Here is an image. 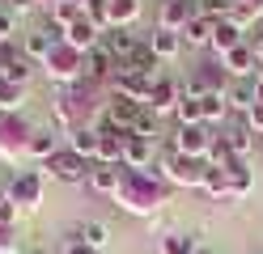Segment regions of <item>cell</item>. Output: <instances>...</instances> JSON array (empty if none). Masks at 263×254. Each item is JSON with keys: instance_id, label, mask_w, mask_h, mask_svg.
Listing matches in <instances>:
<instances>
[{"instance_id": "28", "label": "cell", "mask_w": 263, "mask_h": 254, "mask_svg": "<svg viewBox=\"0 0 263 254\" xmlns=\"http://www.w3.org/2000/svg\"><path fill=\"white\" fill-rule=\"evenodd\" d=\"M225 178H229V195H246V191H251V165H246V161H229L225 165Z\"/></svg>"}, {"instance_id": "17", "label": "cell", "mask_w": 263, "mask_h": 254, "mask_svg": "<svg viewBox=\"0 0 263 254\" xmlns=\"http://www.w3.org/2000/svg\"><path fill=\"white\" fill-rule=\"evenodd\" d=\"M157 64H161V60L153 55V47L140 38L136 47H132V55L119 64V72H144V76H157Z\"/></svg>"}, {"instance_id": "14", "label": "cell", "mask_w": 263, "mask_h": 254, "mask_svg": "<svg viewBox=\"0 0 263 254\" xmlns=\"http://www.w3.org/2000/svg\"><path fill=\"white\" fill-rule=\"evenodd\" d=\"M85 182L93 186L98 195H115V191H119V182H123V165H102V161H93Z\"/></svg>"}, {"instance_id": "16", "label": "cell", "mask_w": 263, "mask_h": 254, "mask_svg": "<svg viewBox=\"0 0 263 254\" xmlns=\"http://www.w3.org/2000/svg\"><path fill=\"white\" fill-rule=\"evenodd\" d=\"M178 81H170V76H157L153 81V93H149V110L153 114H166V110H174L178 106Z\"/></svg>"}, {"instance_id": "46", "label": "cell", "mask_w": 263, "mask_h": 254, "mask_svg": "<svg viewBox=\"0 0 263 254\" xmlns=\"http://www.w3.org/2000/svg\"><path fill=\"white\" fill-rule=\"evenodd\" d=\"M238 5H242V9H251L255 17H263V0H238Z\"/></svg>"}, {"instance_id": "40", "label": "cell", "mask_w": 263, "mask_h": 254, "mask_svg": "<svg viewBox=\"0 0 263 254\" xmlns=\"http://www.w3.org/2000/svg\"><path fill=\"white\" fill-rule=\"evenodd\" d=\"M225 22H229V26H238V30L246 34V26H251V22H255V13H251V9H242V5H238V0H234V9H229V13H225Z\"/></svg>"}, {"instance_id": "5", "label": "cell", "mask_w": 263, "mask_h": 254, "mask_svg": "<svg viewBox=\"0 0 263 254\" xmlns=\"http://www.w3.org/2000/svg\"><path fill=\"white\" fill-rule=\"evenodd\" d=\"M115 72H119V60H115L102 43H98L93 51H85V68H81V81L98 85V81H106V76H115Z\"/></svg>"}, {"instance_id": "19", "label": "cell", "mask_w": 263, "mask_h": 254, "mask_svg": "<svg viewBox=\"0 0 263 254\" xmlns=\"http://www.w3.org/2000/svg\"><path fill=\"white\" fill-rule=\"evenodd\" d=\"M136 43H140V38H136V34H132L127 26H110V30L102 34V47H106V51H110V55L119 60V64L132 55V47H136Z\"/></svg>"}, {"instance_id": "43", "label": "cell", "mask_w": 263, "mask_h": 254, "mask_svg": "<svg viewBox=\"0 0 263 254\" xmlns=\"http://www.w3.org/2000/svg\"><path fill=\"white\" fill-rule=\"evenodd\" d=\"M0 254H17V242H13V229L0 220Z\"/></svg>"}, {"instance_id": "1", "label": "cell", "mask_w": 263, "mask_h": 254, "mask_svg": "<svg viewBox=\"0 0 263 254\" xmlns=\"http://www.w3.org/2000/svg\"><path fill=\"white\" fill-rule=\"evenodd\" d=\"M115 195H119L123 208H132V212H149L153 203L161 199V186L144 174V169H123V182H119Z\"/></svg>"}, {"instance_id": "18", "label": "cell", "mask_w": 263, "mask_h": 254, "mask_svg": "<svg viewBox=\"0 0 263 254\" xmlns=\"http://www.w3.org/2000/svg\"><path fill=\"white\" fill-rule=\"evenodd\" d=\"M212 34H217V22H212V17H200V13H195L191 22L183 26V34H178V38H183L187 47H212Z\"/></svg>"}, {"instance_id": "21", "label": "cell", "mask_w": 263, "mask_h": 254, "mask_svg": "<svg viewBox=\"0 0 263 254\" xmlns=\"http://www.w3.org/2000/svg\"><path fill=\"white\" fill-rule=\"evenodd\" d=\"M81 17H85V5H81V0H60V5H51V30L64 38V30L77 26Z\"/></svg>"}, {"instance_id": "42", "label": "cell", "mask_w": 263, "mask_h": 254, "mask_svg": "<svg viewBox=\"0 0 263 254\" xmlns=\"http://www.w3.org/2000/svg\"><path fill=\"white\" fill-rule=\"evenodd\" d=\"M60 254H93V250H89V246L72 233V237H64V242H60Z\"/></svg>"}, {"instance_id": "34", "label": "cell", "mask_w": 263, "mask_h": 254, "mask_svg": "<svg viewBox=\"0 0 263 254\" xmlns=\"http://www.w3.org/2000/svg\"><path fill=\"white\" fill-rule=\"evenodd\" d=\"M200 17H212V22H225V13L234 9V0H191Z\"/></svg>"}, {"instance_id": "24", "label": "cell", "mask_w": 263, "mask_h": 254, "mask_svg": "<svg viewBox=\"0 0 263 254\" xmlns=\"http://www.w3.org/2000/svg\"><path fill=\"white\" fill-rule=\"evenodd\" d=\"M39 191H43V182H39V174H30V169H22V174L13 178V199L17 203H39Z\"/></svg>"}, {"instance_id": "35", "label": "cell", "mask_w": 263, "mask_h": 254, "mask_svg": "<svg viewBox=\"0 0 263 254\" xmlns=\"http://www.w3.org/2000/svg\"><path fill=\"white\" fill-rule=\"evenodd\" d=\"M85 17L98 30H110V0H85Z\"/></svg>"}, {"instance_id": "45", "label": "cell", "mask_w": 263, "mask_h": 254, "mask_svg": "<svg viewBox=\"0 0 263 254\" xmlns=\"http://www.w3.org/2000/svg\"><path fill=\"white\" fill-rule=\"evenodd\" d=\"M17 254H51V246H43V242H30V246H22Z\"/></svg>"}, {"instance_id": "12", "label": "cell", "mask_w": 263, "mask_h": 254, "mask_svg": "<svg viewBox=\"0 0 263 254\" xmlns=\"http://www.w3.org/2000/svg\"><path fill=\"white\" fill-rule=\"evenodd\" d=\"M64 43H68L72 51H81V55H85V51H93L98 43H102V30H98L89 17H81L77 26H68V30H64Z\"/></svg>"}, {"instance_id": "38", "label": "cell", "mask_w": 263, "mask_h": 254, "mask_svg": "<svg viewBox=\"0 0 263 254\" xmlns=\"http://www.w3.org/2000/svg\"><path fill=\"white\" fill-rule=\"evenodd\" d=\"M132 135H144V140H153V144H157V135H161V131H157V114H153L149 106H144V114H140V123L132 127Z\"/></svg>"}, {"instance_id": "9", "label": "cell", "mask_w": 263, "mask_h": 254, "mask_svg": "<svg viewBox=\"0 0 263 254\" xmlns=\"http://www.w3.org/2000/svg\"><path fill=\"white\" fill-rule=\"evenodd\" d=\"M55 43H60L55 30H26V34H22V55H26L30 64H34V60L47 64V55L55 51Z\"/></svg>"}, {"instance_id": "11", "label": "cell", "mask_w": 263, "mask_h": 254, "mask_svg": "<svg viewBox=\"0 0 263 254\" xmlns=\"http://www.w3.org/2000/svg\"><path fill=\"white\" fill-rule=\"evenodd\" d=\"M208 144H212V135H208V127H204V123H195V127H178L174 148L183 152V157H200V161H204Z\"/></svg>"}, {"instance_id": "48", "label": "cell", "mask_w": 263, "mask_h": 254, "mask_svg": "<svg viewBox=\"0 0 263 254\" xmlns=\"http://www.w3.org/2000/svg\"><path fill=\"white\" fill-rule=\"evenodd\" d=\"M30 5H47V0H30Z\"/></svg>"}, {"instance_id": "22", "label": "cell", "mask_w": 263, "mask_h": 254, "mask_svg": "<svg viewBox=\"0 0 263 254\" xmlns=\"http://www.w3.org/2000/svg\"><path fill=\"white\" fill-rule=\"evenodd\" d=\"M68 148L77 157H85V161H98V127H72Z\"/></svg>"}, {"instance_id": "29", "label": "cell", "mask_w": 263, "mask_h": 254, "mask_svg": "<svg viewBox=\"0 0 263 254\" xmlns=\"http://www.w3.org/2000/svg\"><path fill=\"white\" fill-rule=\"evenodd\" d=\"M246 38H242V30L238 26H229V22H217V34H212V47L221 51V55H229L234 47H242Z\"/></svg>"}, {"instance_id": "2", "label": "cell", "mask_w": 263, "mask_h": 254, "mask_svg": "<svg viewBox=\"0 0 263 254\" xmlns=\"http://www.w3.org/2000/svg\"><path fill=\"white\" fill-rule=\"evenodd\" d=\"M161 169H166L170 182H178V186H204V174H208V165L200 157H183L178 148H166Z\"/></svg>"}, {"instance_id": "7", "label": "cell", "mask_w": 263, "mask_h": 254, "mask_svg": "<svg viewBox=\"0 0 263 254\" xmlns=\"http://www.w3.org/2000/svg\"><path fill=\"white\" fill-rule=\"evenodd\" d=\"M153 81L157 76H144V72H115V93H123L140 106H149V93H153Z\"/></svg>"}, {"instance_id": "15", "label": "cell", "mask_w": 263, "mask_h": 254, "mask_svg": "<svg viewBox=\"0 0 263 254\" xmlns=\"http://www.w3.org/2000/svg\"><path fill=\"white\" fill-rule=\"evenodd\" d=\"M153 152H157L153 140H144V135H132V131H127V140H123V165H127V169H144V165L153 161Z\"/></svg>"}, {"instance_id": "20", "label": "cell", "mask_w": 263, "mask_h": 254, "mask_svg": "<svg viewBox=\"0 0 263 254\" xmlns=\"http://www.w3.org/2000/svg\"><path fill=\"white\" fill-rule=\"evenodd\" d=\"M221 144L229 148V157H234V161H246V152H251V144H255V131L246 127V119H242V123L229 127V135H221Z\"/></svg>"}, {"instance_id": "30", "label": "cell", "mask_w": 263, "mask_h": 254, "mask_svg": "<svg viewBox=\"0 0 263 254\" xmlns=\"http://www.w3.org/2000/svg\"><path fill=\"white\" fill-rule=\"evenodd\" d=\"M161 254H200V242L191 233H166L161 237Z\"/></svg>"}, {"instance_id": "26", "label": "cell", "mask_w": 263, "mask_h": 254, "mask_svg": "<svg viewBox=\"0 0 263 254\" xmlns=\"http://www.w3.org/2000/svg\"><path fill=\"white\" fill-rule=\"evenodd\" d=\"M149 47H153V55H157V60H174L178 51H183V38H178V34H170V30H153Z\"/></svg>"}, {"instance_id": "33", "label": "cell", "mask_w": 263, "mask_h": 254, "mask_svg": "<svg viewBox=\"0 0 263 254\" xmlns=\"http://www.w3.org/2000/svg\"><path fill=\"white\" fill-rule=\"evenodd\" d=\"M200 110H204V123H221V119L229 114L225 93H204V97H200Z\"/></svg>"}, {"instance_id": "25", "label": "cell", "mask_w": 263, "mask_h": 254, "mask_svg": "<svg viewBox=\"0 0 263 254\" xmlns=\"http://www.w3.org/2000/svg\"><path fill=\"white\" fill-rule=\"evenodd\" d=\"M72 233H77V237H81V242H85L93 254H98V250H102V246L110 242V233H106V225H102V220H85V225H77Z\"/></svg>"}, {"instance_id": "27", "label": "cell", "mask_w": 263, "mask_h": 254, "mask_svg": "<svg viewBox=\"0 0 263 254\" xmlns=\"http://www.w3.org/2000/svg\"><path fill=\"white\" fill-rule=\"evenodd\" d=\"M22 102H26V85H13L0 76V114H17Z\"/></svg>"}, {"instance_id": "47", "label": "cell", "mask_w": 263, "mask_h": 254, "mask_svg": "<svg viewBox=\"0 0 263 254\" xmlns=\"http://www.w3.org/2000/svg\"><path fill=\"white\" fill-rule=\"evenodd\" d=\"M251 81H255V97H259V102H263V68H259V72H255V76H251Z\"/></svg>"}, {"instance_id": "23", "label": "cell", "mask_w": 263, "mask_h": 254, "mask_svg": "<svg viewBox=\"0 0 263 254\" xmlns=\"http://www.w3.org/2000/svg\"><path fill=\"white\" fill-rule=\"evenodd\" d=\"M26 152L47 161V157L55 152V127H30V135H26Z\"/></svg>"}, {"instance_id": "39", "label": "cell", "mask_w": 263, "mask_h": 254, "mask_svg": "<svg viewBox=\"0 0 263 254\" xmlns=\"http://www.w3.org/2000/svg\"><path fill=\"white\" fill-rule=\"evenodd\" d=\"M22 60V47L17 43H0V76H9V68Z\"/></svg>"}, {"instance_id": "50", "label": "cell", "mask_w": 263, "mask_h": 254, "mask_svg": "<svg viewBox=\"0 0 263 254\" xmlns=\"http://www.w3.org/2000/svg\"><path fill=\"white\" fill-rule=\"evenodd\" d=\"M259 144H263V135H259Z\"/></svg>"}, {"instance_id": "10", "label": "cell", "mask_w": 263, "mask_h": 254, "mask_svg": "<svg viewBox=\"0 0 263 254\" xmlns=\"http://www.w3.org/2000/svg\"><path fill=\"white\" fill-rule=\"evenodd\" d=\"M195 17V5L191 0H166L157 13V30H170V34H183V26Z\"/></svg>"}, {"instance_id": "32", "label": "cell", "mask_w": 263, "mask_h": 254, "mask_svg": "<svg viewBox=\"0 0 263 254\" xmlns=\"http://www.w3.org/2000/svg\"><path fill=\"white\" fill-rule=\"evenodd\" d=\"M140 17V0H110V26H132Z\"/></svg>"}, {"instance_id": "44", "label": "cell", "mask_w": 263, "mask_h": 254, "mask_svg": "<svg viewBox=\"0 0 263 254\" xmlns=\"http://www.w3.org/2000/svg\"><path fill=\"white\" fill-rule=\"evenodd\" d=\"M246 127H251L255 135H263V102H255V110L246 114Z\"/></svg>"}, {"instance_id": "6", "label": "cell", "mask_w": 263, "mask_h": 254, "mask_svg": "<svg viewBox=\"0 0 263 254\" xmlns=\"http://www.w3.org/2000/svg\"><path fill=\"white\" fill-rule=\"evenodd\" d=\"M106 119H110V127H119V131H132L140 123V114H144V106L140 102H132V97H123V93H115L110 102H106V110H102Z\"/></svg>"}, {"instance_id": "41", "label": "cell", "mask_w": 263, "mask_h": 254, "mask_svg": "<svg viewBox=\"0 0 263 254\" xmlns=\"http://www.w3.org/2000/svg\"><path fill=\"white\" fill-rule=\"evenodd\" d=\"M5 81H13V85H26V81H30V60L22 55L17 64H13V68H9V76H5Z\"/></svg>"}, {"instance_id": "49", "label": "cell", "mask_w": 263, "mask_h": 254, "mask_svg": "<svg viewBox=\"0 0 263 254\" xmlns=\"http://www.w3.org/2000/svg\"><path fill=\"white\" fill-rule=\"evenodd\" d=\"M259 34H263V17H259Z\"/></svg>"}, {"instance_id": "3", "label": "cell", "mask_w": 263, "mask_h": 254, "mask_svg": "<svg viewBox=\"0 0 263 254\" xmlns=\"http://www.w3.org/2000/svg\"><path fill=\"white\" fill-rule=\"evenodd\" d=\"M81 68H85V55L72 51L64 38L55 43L51 55H47V72H51V81H60V85H77L81 81Z\"/></svg>"}, {"instance_id": "51", "label": "cell", "mask_w": 263, "mask_h": 254, "mask_svg": "<svg viewBox=\"0 0 263 254\" xmlns=\"http://www.w3.org/2000/svg\"><path fill=\"white\" fill-rule=\"evenodd\" d=\"M81 5H85V0H81Z\"/></svg>"}, {"instance_id": "36", "label": "cell", "mask_w": 263, "mask_h": 254, "mask_svg": "<svg viewBox=\"0 0 263 254\" xmlns=\"http://www.w3.org/2000/svg\"><path fill=\"white\" fill-rule=\"evenodd\" d=\"M0 43H17V9L0 5Z\"/></svg>"}, {"instance_id": "31", "label": "cell", "mask_w": 263, "mask_h": 254, "mask_svg": "<svg viewBox=\"0 0 263 254\" xmlns=\"http://www.w3.org/2000/svg\"><path fill=\"white\" fill-rule=\"evenodd\" d=\"M178 127H195V123H204V110H200V97H178Z\"/></svg>"}, {"instance_id": "4", "label": "cell", "mask_w": 263, "mask_h": 254, "mask_svg": "<svg viewBox=\"0 0 263 254\" xmlns=\"http://www.w3.org/2000/svg\"><path fill=\"white\" fill-rule=\"evenodd\" d=\"M47 169H51L60 182H85L89 178V161L77 157L72 148H55L51 157H47Z\"/></svg>"}, {"instance_id": "8", "label": "cell", "mask_w": 263, "mask_h": 254, "mask_svg": "<svg viewBox=\"0 0 263 254\" xmlns=\"http://www.w3.org/2000/svg\"><path fill=\"white\" fill-rule=\"evenodd\" d=\"M221 68L234 81H251L255 72H259V64H255V47L251 43H242V47H234L229 55H221Z\"/></svg>"}, {"instance_id": "13", "label": "cell", "mask_w": 263, "mask_h": 254, "mask_svg": "<svg viewBox=\"0 0 263 254\" xmlns=\"http://www.w3.org/2000/svg\"><path fill=\"white\" fill-rule=\"evenodd\" d=\"M255 102H259V97H255V81H229V85H225V106L238 110L242 119L255 110Z\"/></svg>"}, {"instance_id": "37", "label": "cell", "mask_w": 263, "mask_h": 254, "mask_svg": "<svg viewBox=\"0 0 263 254\" xmlns=\"http://www.w3.org/2000/svg\"><path fill=\"white\" fill-rule=\"evenodd\" d=\"M204 191H208L212 199L229 195V178H225V169H208V174H204Z\"/></svg>"}]
</instances>
